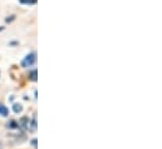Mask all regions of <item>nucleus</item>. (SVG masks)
Wrapping results in <instances>:
<instances>
[{
  "label": "nucleus",
  "mask_w": 162,
  "mask_h": 149,
  "mask_svg": "<svg viewBox=\"0 0 162 149\" xmlns=\"http://www.w3.org/2000/svg\"><path fill=\"white\" fill-rule=\"evenodd\" d=\"M20 4H26V5H32V4H35L37 0H19Z\"/></svg>",
  "instance_id": "obj_6"
},
{
  "label": "nucleus",
  "mask_w": 162,
  "mask_h": 149,
  "mask_svg": "<svg viewBox=\"0 0 162 149\" xmlns=\"http://www.w3.org/2000/svg\"><path fill=\"white\" fill-rule=\"evenodd\" d=\"M32 144H33L34 147H37V140H35V139H34V140H32Z\"/></svg>",
  "instance_id": "obj_7"
},
{
  "label": "nucleus",
  "mask_w": 162,
  "mask_h": 149,
  "mask_svg": "<svg viewBox=\"0 0 162 149\" xmlns=\"http://www.w3.org/2000/svg\"><path fill=\"white\" fill-rule=\"evenodd\" d=\"M37 76H38V71L37 70H33L32 73L29 74V79L32 80V82H37V79H38Z\"/></svg>",
  "instance_id": "obj_4"
},
{
  "label": "nucleus",
  "mask_w": 162,
  "mask_h": 149,
  "mask_svg": "<svg viewBox=\"0 0 162 149\" xmlns=\"http://www.w3.org/2000/svg\"><path fill=\"white\" fill-rule=\"evenodd\" d=\"M8 114H9V110L4 104H0V115L1 117H6Z\"/></svg>",
  "instance_id": "obj_2"
},
{
  "label": "nucleus",
  "mask_w": 162,
  "mask_h": 149,
  "mask_svg": "<svg viewBox=\"0 0 162 149\" xmlns=\"http://www.w3.org/2000/svg\"><path fill=\"white\" fill-rule=\"evenodd\" d=\"M6 127L9 128V129H15V128H18L19 125H18V123H17V122H15V120H10L9 123L6 124Z\"/></svg>",
  "instance_id": "obj_3"
},
{
  "label": "nucleus",
  "mask_w": 162,
  "mask_h": 149,
  "mask_svg": "<svg viewBox=\"0 0 162 149\" xmlns=\"http://www.w3.org/2000/svg\"><path fill=\"white\" fill-rule=\"evenodd\" d=\"M13 110H14L15 113H20L21 110H23V106L20 104H14L13 105Z\"/></svg>",
  "instance_id": "obj_5"
},
{
  "label": "nucleus",
  "mask_w": 162,
  "mask_h": 149,
  "mask_svg": "<svg viewBox=\"0 0 162 149\" xmlns=\"http://www.w3.org/2000/svg\"><path fill=\"white\" fill-rule=\"evenodd\" d=\"M37 62V54L35 53H30L24 58V60L21 62V67L24 68H28V67H32L34 63Z\"/></svg>",
  "instance_id": "obj_1"
}]
</instances>
